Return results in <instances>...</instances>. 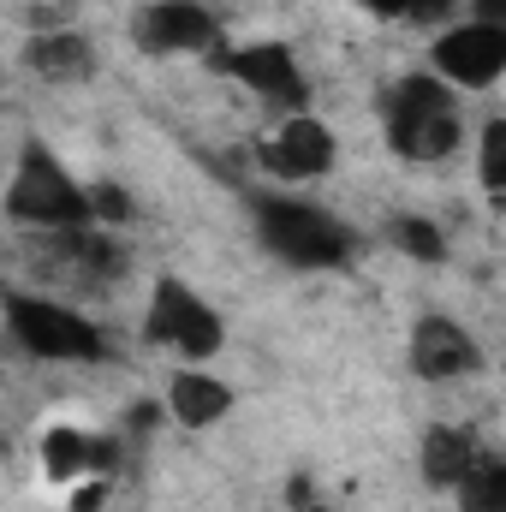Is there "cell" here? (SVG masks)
Instances as JSON below:
<instances>
[{
  "label": "cell",
  "instance_id": "obj_20",
  "mask_svg": "<svg viewBox=\"0 0 506 512\" xmlns=\"http://www.w3.org/2000/svg\"><path fill=\"white\" fill-rule=\"evenodd\" d=\"M102 501H108V483H102V477L72 483V512H102Z\"/></svg>",
  "mask_w": 506,
  "mask_h": 512
},
{
  "label": "cell",
  "instance_id": "obj_22",
  "mask_svg": "<svg viewBox=\"0 0 506 512\" xmlns=\"http://www.w3.org/2000/svg\"><path fill=\"white\" fill-rule=\"evenodd\" d=\"M298 512H322V507H316V501H310V507H298Z\"/></svg>",
  "mask_w": 506,
  "mask_h": 512
},
{
  "label": "cell",
  "instance_id": "obj_17",
  "mask_svg": "<svg viewBox=\"0 0 506 512\" xmlns=\"http://www.w3.org/2000/svg\"><path fill=\"white\" fill-rule=\"evenodd\" d=\"M477 173H483V191H489V197H501V191H506V120H501V114L483 126V143H477Z\"/></svg>",
  "mask_w": 506,
  "mask_h": 512
},
{
  "label": "cell",
  "instance_id": "obj_23",
  "mask_svg": "<svg viewBox=\"0 0 506 512\" xmlns=\"http://www.w3.org/2000/svg\"><path fill=\"white\" fill-rule=\"evenodd\" d=\"M0 453H6V435H0Z\"/></svg>",
  "mask_w": 506,
  "mask_h": 512
},
{
  "label": "cell",
  "instance_id": "obj_7",
  "mask_svg": "<svg viewBox=\"0 0 506 512\" xmlns=\"http://www.w3.org/2000/svg\"><path fill=\"white\" fill-rule=\"evenodd\" d=\"M429 72L453 90H495L506 72V24L459 18L429 42Z\"/></svg>",
  "mask_w": 506,
  "mask_h": 512
},
{
  "label": "cell",
  "instance_id": "obj_15",
  "mask_svg": "<svg viewBox=\"0 0 506 512\" xmlns=\"http://www.w3.org/2000/svg\"><path fill=\"white\" fill-rule=\"evenodd\" d=\"M453 495H459V512H506V459L483 447Z\"/></svg>",
  "mask_w": 506,
  "mask_h": 512
},
{
  "label": "cell",
  "instance_id": "obj_8",
  "mask_svg": "<svg viewBox=\"0 0 506 512\" xmlns=\"http://www.w3.org/2000/svg\"><path fill=\"white\" fill-rule=\"evenodd\" d=\"M256 161H262L274 179H286V185H310V179L334 173V161H340V137H334L328 120H316L310 108H304V114H280L274 131L256 143Z\"/></svg>",
  "mask_w": 506,
  "mask_h": 512
},
{
  "label": "cell",
  "instance_id": "obj_19",
  "mask_svg": "<svg viewBox=\"0 0 506 512\" xmlns=\"http://www.w3.org/2000/svg\"><path fill=\"white\" fill-rule=\"evenodd\" d=\"M358 6H370L376 18H399V24H429V18H441L453 0H358Z\"/></svg>",
  "mask_w": 506,
  "mask_h": 512
},
{
  "label": "cell",
  "instance_id": "obj_6",
  "mask_svg": "<svg viewBox=\"0 0 506 512\" xmlns=\"http://www.w3.org/2000/svg\"><path fill=\"white\" fill-rule=\"evenodd\" d=\"M215 66L239 78L268 114H304L310 108V78L286 42H245V48H215Z\"/></svg>",
  "mask_w": 506,
  "mask_h": 512
},
{
  "label": "cell",
  "instance_id": "obj_4",
  "mask_svg": "<svg viewBox=\"0 0 506 512\" xmlns=\"http://www.w3.org/2000/svg\"><path fill=\"white\" fill-rule=\"evenodd\" d=\"M0 316H6V340L18 352H30L36 364H102L108 358V334L90 316H78L72 304L36 298V292H6Z\"/></svg>",
  "mask_w": 506,
  "mask_h": 512
},
{
  "label": "cell",
  "instance_id": "obj_11",
  "mask_svg": "<svg viewBox=\"0 0 506 512\" xmlns=\"http://www.w3.org/2000/svg\"><path fill=\"white\" fill-rule=\"evenodd\" d=\"M36 453H42V477L60 483V489H72V483H84V477H102V471L114 465V441L96 435V429H78V423L48 429Z\"/></svg>",
  "mask_w": 506,
  "mask_h": 512
},
{
  "label": "cell",
  "instance_id": "obj_21",
  "mask_svg": "<svg viewBox=\"0 0 506 512\" xmlns=\"http://www.w3.org/2000/svg\"><path fill=\"white\" fill-rule=\"evenodd\" d=\"M471 18H483V24H506V0H477Z\"/></svg>",
  "mask_w": 506,
  "mask_h": 512
},
{
  "label": "cell",
  "instance_id": "obj_5",
  "mask_svg": "<svg viewBox=\"0 0 506 512\" xmlns=\"http://www.w3.org/2000/svg\"><path fill=\"white\" fill-rule=\"evenodd\" d=\"M143 340L185 358V364H203L227 346V322L197 286H185L179 274H161L149 292V310H143Z\"/></svg>",
  "mask_w": 506,
  "mask_h": 512
},
{
  "label": "cell",
  "instance_id": "obj_13",
  "mask_svg": "<svg viewBox=\"0 0 506 512\" xmlns=\"http://www.w3.org/2000/svg\"><path fill=\"white\" fill-rule=\"evenodd\" d=\"M477 435L471 429H459V423H435V429H423V447H417V471H423V483L429 489H459L465 483V471L477 465Z\"/></svg>",
  "mask_w": 506,
  "mask_h": 512
},
{
  "label": "cell",
  "instance_id": "obj_1",
  "mask_svg": "<svg viewBox=\"0 0 506 512\" xmlns=\"http://www.w3.org/2000/svg\"><path fill=\"white\" fill-rule=\"evenodd\" d=\"M251 221H256L262 251L280 256L286 268H304V274H328V268H346L358 256V233L334 209H322L310 197H292V191L256 197Z\"/></svg>",
  "mask_w": 506,
  "mask_h": 512
},
{
  "label": "cell",
  "instance_id": "obj_2",
  "mask_svg": "<svg viewBox=\"0 0 506 512\" xmlns=\"http://www.w3.org/2000/svg\"><path fill=\"white\" fill-rule=\"evenodd\" d=\"M381 131L387 149L399 161H447L465 143V114H459V90L441 84L435 72H405L387 96H381Z\"/></svg>",
  "mask_w": 506,
  "mask_h": 512
},
{
  "label": "cell",
  "instance_id": "obj_18",
  "mask_svg": "<svg viewBox=\"0 0 506 512\" xmlns=\"http://www.w3.org/2000/svg\"><path fill=\"white\" fill-rule=\"evenodd\" d=\"M90 221L126 227V221H137V197L120 191V185H90Z\"/></svg>",
  "mask_w": 506,
  "mask_h": 512
},
{
  "label": "cell",
  "instance_id": "obj_16",
  "mask_svg": "<svg viewBox=\"0 0 506 512\" xmlns=\"http://www.w3.org/2000/svg\"><path fill=\"white\" fill-rule=\"evenodd\" d=\"M387 245L399 256H411V262H447V233L435 221H423V215H399L387 227Z\"/></svg>",
  "mask_w": 506,
  "mask_h": 512
},
{
  "label": "cell",
  "instance_id": "obj_12",
  "mask_svg": "<svg viewBox=\"0 0 506 512\" xmlns=\"http://www.w3.org/2000/svg\"><path fill=\"white\" fill-rule=\"evenodd\" d=\"M24 66L42 84H84V78H96V48L78 30H42V36H30Z\"/></svg>",
  "mask_w": 506,
  "mask_h": 512
},
{
  "label": "cell",
  "instance_id": "obj_14",
  "mask_svg": "<svg viewBox=\"0 0 506 512\" xmlns=\"http://www.w3.org/2000/svg\"><path fill=\"white\" fill-rule=\"evenodd\" d=\"M227 411H233V387L221 382V376H209V370H179L167 382V417L179 429H209Z\"/></svg>",
  "mask_w": 506,
  "mask_h": 512
},
{
  "label": "cell",
  "instance_id": "obj_10",
  "mask_svg": "<svg viewBox=\"0 0 506 512\" xmlns=\"http://www.w3.org/2000/svg\"><path fill=\"white\" fill-rule=\"evenodd\" d=\"M405 358H411V376H417V382H465V376L483 370L477 334H471L465 322H453V316H423V322L411 328Z\"/></svg>",
  "mask_w": 506,
  "mask_h": 512
},
{
  "label": "cell",
  "instance_id": "obj_9",
  "mask_svg": "<svg viewBox=\"0 0 506 512\" xmlns=\"http://www.w3.org/2000/svg\"><path fill=\"white\" fill-rule=\"evenodd\" d=\"M131 42L155 60L173 54H215L221 48V18L203 0H149L131 18Z\"/></svg>",
  "mask_w": 506,
  "mask_h": 512
},
{
  "label": "cell",
  "instance_id": "obj_3",
  "mask_svg": "<svg viewBox=\"0 0 506 512\" xmlns=\"http://www.w3.org/2000/svg\"><path fill=\"white\" fill-rule=\"evenodd\" d=\"M0 209L12 227H30V233H78L90 227V185H78L48 143H24Z\"/></svg>",
  "mask_w": 506,
  "mask_h": 512
}]
</instances>
